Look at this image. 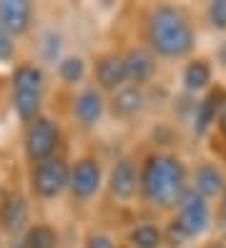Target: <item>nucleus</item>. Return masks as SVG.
Returning <instances> with one entry per match:
<instances>
[{"label": "nucleus", "instance_id": "f257e3e1", "mask_svg": "<svg viewBox=\"0 0 226 248\" xmlns=\"http://www.w3.org/2000/svg\"><path fill=\"white\" fill-rule=\"evenodd\" d=\"M189 191H191V168L181 155L171 151H151L141 158L139 198L146 208L171 216Z\"/></svg>", "mask_w": 226, "mask_h": 248}, {"label": "nucleus", "instance_id": "f03ea898", "mask_svg": "<svg viewBox=\"0 0 226 248\" xmlns=\"http://www.w3.org/2000/svg\"><path fill=\"white\" fill-rule=\"evenodd\" d=\"M143 46L158 61H189L196 50V25L181 5L158 3L146 10Z\"/></svg>", "mask_w": 226, "mask_h": 248}, {"label": "nucleus", "instance_id": "7ed1b4c3", "mask_svg": "<svg viewBox=\"0 0 226 248\" xmlns=\"http://www.w3.org/2000/svg\"><path fill=\"white\" fill-rule=\"evenodd\" d=\"M43 98H45V70L33 63L23 61L15 63L10 73V108L23 125L43 115Z\"/></svg>", "mask_w": 226, "mask_h": 248}, {"label": "nucleus", "instance_id": "20e7f679", "mask_svg": "<svg viewBox=\"0 0 226 248\" xmlns=\"http://www.w3.org/2000/svg\"><path fill=\"white\" fill-rule=\"evenodd\" d=\"M60 143H63V133L58 121H53L51 115H38L23 130V153L30 166L55 158Z\"/></svg>", "mask_w": 226, "mask_h": 248}, {"label": "nucleus", "instance_id": "39448f33", "mask_svg": "<svg viewBox=\"0 0 226 248\" xmlns=\"http://www.w3.org/2000/svg\"><path fill=\"white\" fill-rule=\"evenodd\" d=\"M70 183V163L63 155H55L51 160L30 166L28 173V186L30 193L38 201H55L68 191Z\"/></svg>", "mask_w": 226, "mask_h": 248}, {"label": "nucleus", "instance_id": "423d86ee", "mask_svg": "<svg viewBox=\"0 0 226 248\" xmlns=\"http://www.w3.org/2000/svg\"><path fill=\"white\" fill-rule=\"evenodd\" d=\"M105 191L121 206H128V203L139 198V191H141V163L139 160L131 155H118L113 160L108 176H105Z\"/></svg>", "mask_w": 226, "mask_h": 248}, {"label": "nucleus", "instance_id": "0eeeda50", "mask_svg": "<svg viewBox=\"0 0 226 248\" xmlns=\"http://www.w3.org/2000/svg\"><path fill=\"white\" fill-rule=\"evenodd\" d=\"M171 216L186 228V233L191 236V241L204 238L206 233L214 228V221H216L214 203H211L209 198H204L201 193H196V191H189V193L184 196V201L178 203V208H176Z\"/></svg>", "mask_w": 226, "mask_h": 248}, {"label": "nucleus", "instance_id": "6e6552de", "mask_svg": "<svg viewBox=\"0 0 226 248\" xmlns=\"http://www.w3.org/2000/svg\"><path fill=\"white\" fill-rule=\"evenodd\" d=\"M105 186L103 176V166L96 155H81L70 163V183H68V193L73 201L88 203L93 201L101 188Z\"/></svg>", "mask_w": 226, "mask_h": 248}, {"label": "nucleus", "instance_id": "1a4fd4ad", "mask_svg": "<svg viewBox=\"0 0 226 248\" xmlns=\"http://www.w3.org/2000/svg\"><path fill=\"white\" fill-rule=\"evenodd\" d=\"M30 228V198L23 191H5L0 198V233L20 238Z\"/></svg>", "mask_w": 226, "mask_h": 248}, {"label": "nucleus", "instance_id": "9d476101", "mask_svg": "<svg viewBox=\"0 0 226 248\" xmlns=\"http://www.w3.org/2000/svg\"><path fill=\"white\" fill-rule=\"evenodd\" d=\"M108 110V98L101 88L96 85H83V88L73 95V103H70V115L73 121L78 123L81 128H96L101 123V118Z\"/></svg>", "mask_w": 226, "mask_h": 248}, {"label": "nucleus", "instance_id": "9b49d317", "mask_svg": "<svg viewBox=\"0 0 226 248\" xmlns=\"http://www.w3.org/2000/svg\"><path fill=\"white\" fill-rule=\"evenodd\" d=\"M93 78H96V88H101L103 93H108V95H113L121 88H126L131 80H128V68H126L123 53L108 50V53L96 55Z\"/></svg>", "mask_w": 226, "mask_h": 248}, {"label": "nucleus", "instance_id": "f8f14e48", "mask_svg": "<svg viewBox=\"0 0 226 248\" xmlns=\"http://www.w3.org/2000/svg\"><path fill=\"white\" fill-rule=\"evenodd\" d=\"M226 108V85L216 83L209 93L196 98V106H193V115H191V128L196 136H209L211 130L216 128V121L221 110Z\"/></svg>", "mask_w": 226, "mask_h": 248}, {"label": "nucleus", "instance_id": "ddd939ff", "mask_svg": "<svg viewBox=\"0 0 226 248\" xmlns=\"http://www.w3.org/2000/svg\"><path fill=\"white\" fill-rule=\"evenodd\" d=\"M214 61L206 55H193L189 58V61L184 63V68H181V88H184V93L199 98L204 93H209L211 88H214Z\"/></svg>", "mask_w": 226, "mask_h": 248}, {"label": "nucleus", "instance_id": "4468645a", "mask_svg": "<svg viewBox=\"0 0 226 248\" xmlns=\"http://www.w3.org/2000/svg\"><path fill=\"white\" fill-rule=\"evenodd\" d=\"M191 191L201 193L211 203L219 201L221 193L226 191V173L216 160H199L191 168Z\"/></svg>", "mask_w": 226, "mask_h": 248}, {"label": "nucleus", "instance_id": "2eb2a0df", "mask_svg": "<svg viewBox=\"0 0 226 248\" xmlns=\"http://www.w3.org/2000/svg\"><path fill=\"white\" fill-rule=\"evenodd\" d=\"M148 106V95L146 88L141 85L128 83L126 88L116 91L113 95H108V113L113 115L116 121H133L146 110Z\"/></svg>", "mask_w": 226, "mask_h": 248}, {"label": "nucleus", "instance_id": "dca6fc26", "mask_svg": "<svg viewBox=\"0 0 226 248\" xmlns=\"http://www.w3.org/2000/svg\"><path fill=\"white\" fill-rule=\"evenodd\" d=\"M35 8L28 0H0V25L13 35L20 38L33 28Z\"/></svg>", "mask_w": 226, "mask_h": 248}, {"label": "nucleus", "instance_id": "f3484780", "mask_svg": "<svg viewBox=\"0 0 226 248\" xmlns=\"http://www.w3.org/2000/svg\"><path fill=\"white\" fill-rule=\"evenodd\" d=\"M123 58H126V68H128V80L133 85L146 88L148 83H154L156 70H158V58L146 46H131L128 50H123Z\"/></svg>", "mask_w": 226, "mask_h": 248}, {"label": "nucleus", "instance_id": "a211bd4d", "mask_svg": "<svg viewBox=\"0 0 226 248\" xmlns=\"http://www.w3.org/2000/svg\"><path fill=\"white\" fill-rule=\"evenodd\" d=\"M126 248H166L163 223H156V221H136L126 231Z\"/></svg>", "mask_w": 226, "mask_h": 248}, {"label": "nucleus", "instance_id": "6ab92c4d", "mask_svg": "<svg viewBox=\"0 0 226 248\" xmlns=\"http://www.w3.org/2000/svg\"><path fill=\"white\" fill-rule=\"evenodd\" d=\"M58 246H60L58 228L51 226L48 221L30 223V228L20 236V248H58Z\"/></svg>", "mask_w": 226, "mask_h": 248}, {"label": "nucleus", "instance_id": "aec40b11", "mask_svg": "<svg viewBox=\"0 0 226 248\" xmlns=\"http://www.w3.org/2000/svg\"><path fill=\"white\" fill-rule=\"evenodd\" d=\"M63 48H66V38L55 28H45L38 35V58L48 65H58L63 61Z\"/></svg>", "mask_w": 226, "mask_h": 248}, {"label": "nucleus", "instance_id": "412c9836", "mask_svg": "<svg viewBox=\"0 0 226 248\" xmlns=\"http://www.w3.org/2000/svg\"><path fill=\"white\" fill-rule=\"evenodd\" d=\"M55 76L58 80L63 85H70V88H75V85H81L88 76V63L86 58L78 55V53H68L63 55V61H60L55 65Z\"/></svg>", "mask_w": 226, "mask_h": 248}, {"label": "nucleus", "instance_id": "4be33fe9", "mask_svg": "<svg viewBox=\"0 0 226 248\" xmlns=\"http://www.w3.org/2000/svg\"><path fill=\"white\" fill-rule=\"evenodd\" d=\"M163 238H166V248H186L191 243V236L186 233V228L174 216H169V221L163 223Z\"/></svg>", "mask_w": 226, "mask_h": 248}, {"label": "nucleus", "instance_id": "5701e85b", "mask_svg": "<svg viewBox=\"0 0 226 248\" xmlns=\"http://www.w3.org/2000/svg\"><path fill=\"white\" fill-rule=\"evenodd\" d=\"M204 18L211 31L226 33V0H214L204 8Z\"/></svg>", "mask_w": 226, "mask_h": 248}, {"label": "nucleus", "instance_id": "b1692460", "mask_svg": "<svg viewBox=\"0 0 226 248\" xmlns=\"http://www.w3.org/2000/svg\"><path fill=\"white\" fill-rule=\"evenodd\" d=\"M15 58V38L0 25V63H13Z\"/></svg>", "mask_w": 226, "mask_h": 248}, {"label": "nucleus", "instance_id": "393cba45", "mask_svg": "<svg viewBox=\"0 0 226 248\" xmlns=\"http://www.w3.org/2000/svg\"><path fill=\"white\" fill-rule=\"evenodd\" d=\"M83 248H118V246H116V241L108 236V233L93 231V233H88V236H86V246Z\"/></svg>", "mask_w": 226, "mask_h": 248}, {"label": "nucleus", "instance_id": "a878e982", "mask_svg": "<svg viewBox=\"0 0 226 248\" xmlns=\"http://www.w3.org/2000/svg\"><path fill=\"white\" fill-rule=\"evenodd\" d=\"M214 211H216L214 228H216V233H219V238H224V241H226V191H224V193H221V198L216 201Z\"/></svg>", "mask_w": 226, "mask_h": 248}, {"label": "nucleus", "instance_id": "bb28decb", "mask_svg": "<svg viewBox=\"0 0 226 248\" xmlns=\"http://www.w3.org/2000/svg\"><path fill=\"white\" fill-rule=\"evenodd\" d=\"M216 68L226 70V38L219 43V48H216Z\"/></svg>", "mask_w": 226, "mask_h": 248}, {"label": "nucleus", "instance_id": "cd10ccee", "mask_svg": "<svg viewBox=\"0 0 226 248\" xmlns=\"http://www.w3.org/2000/svg\"><path fill=\"white\" fill-rule=\"evenodd\" d=\"M216 136H219V140H224L226 143V108L221 110V115H219V121H216Z\"/></svg>", "mask_w": 226, "mask_h": 248}, {"label": "nucleus", "instance_id": "c85d7f7f", "mask_svg": "<svg viewBox=\"0 0 226 248\" xmlns=\"http://www.w3.org/2000/svg\"><path fill=\"white\" fill-rule=\"evenodd\" d=\"M201 248H226V241L224 238H214V241H206Z\"/></svg>", "mask_w": 226, "mask_h": 248}, {"label": "nucleus", "instance_id": "c756f323", "mask_svg": "<svg viewBox=\"0 0 226 248\" xmlns=\"http://www.w3.org/2000/svg\"><path fill=\"white\" fill-rule=\"evenodd\" d=\"M0 248H3V238H0Z\"/></svg>", "mask_w": 226, "mask_h": 248}]
</instances>
